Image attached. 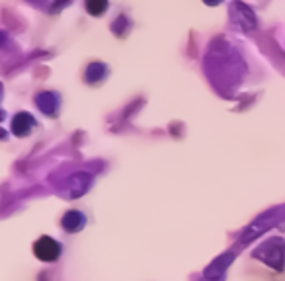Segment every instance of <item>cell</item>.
<instances>
[{
    "label": "cell",
    "instance_id": "obj_3",
    "mask_svg": "<svg viewBox=\"0 0 285 281\" xmlns=\"http://www.w3.org/2000/svg\"><path fill=\"white\" fill-rule=\"evenodd\" d=\"M63 224H65V229H67V231H78V229L84 224V215H82V213H78V211H71V213H67V215H65Z\"/></svg>",
    "mask_w": 285,
    "mask_h": 281
},
{
    "label": "cell",
    "instance_id": "obj_7",
    "mask_svg": "<svg viewBox=\"0 0 285 281\" xmlns=\"http://www.w3.org/2000/svg\"><path fill=\"white\" fill-rule=\"evenodd\" d=\"M205 4H209V6H217V4H221L223 0H203Z\"/></svg>",
    "mask_w": 285,
    "mask_h": 281
},
{
    "label": "cell",
    "instance_id": "obj_8",
    "mask_svg": "<svg viewBox=\"0 0 285 281\" xmlns=\"http://www.w3.org/2000/svg\"><path fill=\"white\" fill-rule=\"evenodd\" d=\"M61 4H63V6H67V4H69V0H59V2H57V4L53 6V10H57V8H59Z\"/></svg>",
    "mask_w": 285,
    "mask_h": 281
},
{
    "label": "cell",
    "instance_id": "obj_2",
    "mask_svg": "<svg viewBox=\"0 0 285 281\" xmlns=\"http://www.w3.org/2000/svg\"><path fill=\"white\" fill-rule=\"evenodd\" d=\"M33 125H35V121H33V118L28 116V114H20V116H16L14 121H12V129H14L16 135H26Z\"/></svg>",
    "mask_w": 285,
    "mask_h": 281
},
{
    "label": "cell",
    "instance_id": "obj_5",
    "mask_svg": "<svg viewBox=\"0 0 285 281\" xmlns=\"http://www.w3.org/2000/svg\"><path fill=\"white\" fill-rule=\"evenodd\" d=\"M105 8H107V0H86V10L92 16L104 14Z\"/></svg>",
    "mask_w": 285,
    "mask_h": 281
},
{
    "label": "cell",
    "instance_id": "obj_6",
    "mask_svg": "<svg viewBox=\"0 0 285 281\" xmlns=\"http://www.w3.org/2000/svg\"><path fill=\"white\" fill-rule=\"evenodd\" d=\"M105 73V67L104 65H100V63H94V65H90L88 67V73H86V76H88V80H100L98 76H104Z\"/></svg>",
    "mask_w": 285,
    "mask_h": 281
},
{
    "label": "cell",
    "instance_id": "obj_4",
    "mask_svg": "<svg viewBox=\"0 0 285 281\" xmlns=\"http://www.w3.org/2000/svg\"><path fill=\"white\" fill-rule=\"evenodd\" d=\"M240 10H242V14L237 16V22H242V26H244L246 30H250V28H254V26H256L254 12H252L250 8H246L244 4H240Z\"/></svg>",
    "mask_w": 285,
    "mask_h": 281
},
{
    "label": "cell",
    "instance_id": "obj_1",
    "mask_svg": "<svg viewBox=\"0 0 285 281\" xmlns=\"http://www.w3.org/2000/svg\"><path fill=\"white\" fill-rule=\"evenodd\" d=\"M33 252H35V256H37L39 260H43V262H53V260H57V258H59L61 246L55 242V240H53V238L43 237L35 242Z\"/></svg>",
    "mask_w": 285,
    "mask_h": 281
}]
</instances>
